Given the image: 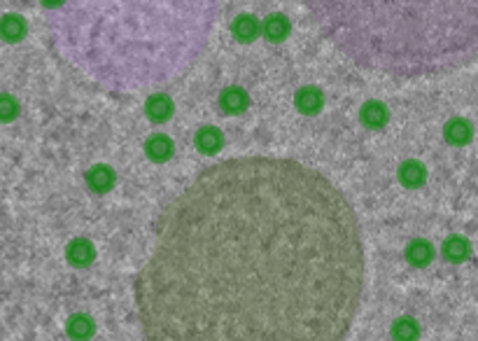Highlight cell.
I'll return each instance as SVG.
<instances>
[{"mask_svg": "<svg viewBox=\"0 0 478 341\" xmlns=\"http://www.w3.org/2000/svg\"><path fill=\"white\" fill-rule=\"evenodd\" d=\"M19 115L17 98L10 94H0V122H12Z\"/></svg>", "mask_w": 478, "mask_h": 341, "instance_id": "cell-11", "label": "cell"}, {"mask_svg": "<svg viewBox=\"0 0 478 341\" xmlns=\"http://www.w3.org/2000/svg\"><path fill=\"white\" fill-rule=\"evenodd\" d=\"M219 101H222V105H224V110L226 112H240L243 108H245L247 105V96L240 92V89H226V92L222 94V98H219Z\"/></svg>", "mask_w": 478, "mask_h": 341, "instance_id": "cell-7", "label": "cell"}, {"mask_svg": "<svg viewBox=\"0 0 478 341\" xmlns=\"http://www.w3.org/2000/svg\"><path fill=\"white\" fill-rule=\"evenodd\" d=\"M171 150H173V145H171V140L166 138V136H154V138H149V143H147V155L152 159H157V162L168 159Z\"/></svg>", "mask_w": 478, "mask_h": 341, "instance_id": "cell-8", "label": "cell"}, {"mask_svg": "<svg viewBox=\"0 0 478 341\" xmlns=\"http://www.w3.org/2000/svg\"><path fill=\"white\" fill-rule=\"evenodd\" d=\"M68 335H71L73 339H78V341H85L87 337L94 335V321L87 316H82V313L73 316L71 321H68Z\"/></svg>", "mask_w": 478, "mask_h": 341, "instance_id": "cell-5", "label": "cell"}, {"mask_svg": "<svg viewBox=\"0 0 478 341\" xmlns=\"http://www.w3.org/2000/svg\"><path fill=\"white\" fill-rule=\"evenodd\" d=\"M171 112V101L166 96H154L147 103V115L154 119V122H164Z\"/></svg>", "mask_w": 478, "mask_h": 341, "instance_id": "cell-9", "label": "cell"}, {"mask_svg": "<svg viewBox=\"0 0 478 341\" xmlns=\"http://www.w3.org/2000/svg\"><path fill=\"white\" fill-rule=\"evenodd\" d=\"M364 283L357 213L327 176L236 157L159 215L135 311L147 341H343Z\"/></svg>", "mask_w": 478, "mask_h": 341, "instance_id": "cell-1", "label": "cell"}, {"mask_svg": "<svg viewBox=\"0 0 478 341\" xmlns=\"http://www.w3.org/2000/svg\"><path fill=\"white\" fill-rule=\"evenodd\" d=\"M112 171H108L105 166H96V169L89 171V185L98 189V192H103V189L112 187Z\"/></svg>", "mask_w": 478, "mask_h": 341, "instance_id": "cell-10", "label": "cell"}, {"mask_svg": "<svg viewBox=\"0 0 478 341\" xmlns=\"http://www.w3.org/2000/svg\"><path fill=\"white\" fill-rule=\"evenodd\" d=\"M476 341H478V339H476Z\"/></svg>", "mask_w": 478, "mask_h": 341, "instance_id": "cell-15", "label": "cell"}, {"mask_svg": "<svg viewBox=\"0 0 478 341\" xmlns=\"http://www.w3.org/2000/svg\"><path fill=\"white\" fill-rule=\"evenodd\" d=\"M26 35V21L19 14H7L0 19V37L7 42H17Z\"/></svg>", "mask_w": 478, "mask_h": 341, "instance_id": "cell-3", "label": "cell"}, {"mask_svg": "<svg viewBox=\"0 0 478 341\" xmlns=\"http://www.w3.org/2000/svg\"><path fill=\"white\" fill-rule=\"evenodd\" d=\"M196 143H199V150H201V152L215 155L217 150L222 148V133H219L217 128L206 126L203 131H199V138H196Z\"/></svg>", "mask_w": 478, "mask_h": 341, "instance_id": "cell-6", "label": "cell"}, {"mask_svg": "<svg viewBox=\"0 0 478 341\" xmlns=\"http://www.w3.org/2000/svg\"><path fill=\"white\" fill-rule=\"evenodd\" d=\"M446 136L453 140V143H465L469 140V136H472V128H469L467 122H462V119H453L446 128Z\"/></svg>", "mask_w": 478, "mask_h": 341, "instance_id": "cell-13", "label": "cell"}, {"mask_svg": "<svg viewBox=\"0 0 478 341\" xmlns=\"http://www.w3.org/2000/svg\"><path fill=\"white\" fill-rule=\"evenodd\" d=\"M446 255H448L451 260H462V257L467 255V246H465V241H460V239H451V244L446 246Z\"/></svg>", "mask_w": 478, "mask_h": 341, "instance_id": "cell-14", "label": "cell"}, {"mask_svg": "<svg viewBox=\"0 0 478 341\" xmlns=\"http://www.w3.org/2000/svg\"><path fill=\"white\" fill-rule=\"evenodd\" d=\"M91 260H94V246H91L89 241L78 239L68 246V262L75 264V267H85Z\"/></svg>", "mask_w": 478, "mask_h": 341, "instance_id": "cell-4", "label": "cell"}, {"mask_svg": "<svg viewBox=\"0 0 478 341\" xmlns=\"http://www.w3.org/2000/svg\"><path fill=\"white\" fill-rule=\"evenodd\" d=\"M324 31L341 47L362 37L390 35L392 40L362 52L367 66L381 61L408 40L392 59L394 73H439L467 66L478 59V3H418L404 5L411 26L394 14L392 5L378 3H329L317 5Z\"/></svg>", "mask_w": 478, "mask_h": 341, "instance_id": "cell-2", "label": "cell"}, {"mask_svg": "<svg viewBox=\"0 0 478 341\" xmlns=\"http://www.w3.org/2000/svg\"><path fill=\"white\" fill-rule=\"evenodd\" d=\"M406 255H408V260L415 264H427L431 260V246L424 244V241H413Z\"/></svg>", "mask_w": 478, "mask_h": 341, "instance_id": "cell-12", "label": "cell"}]
</instances>
